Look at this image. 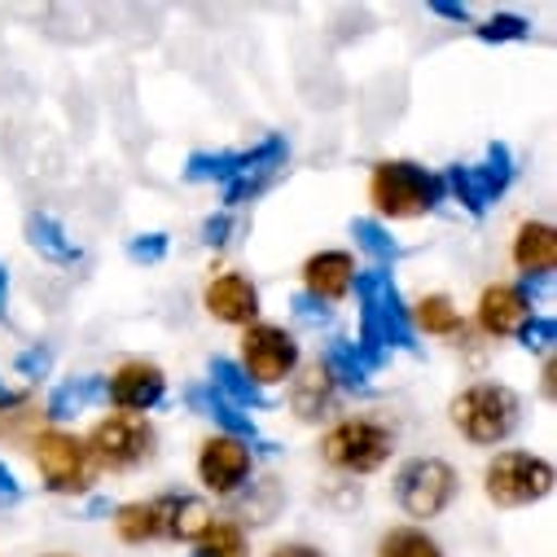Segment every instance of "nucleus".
<instances>
[{
	"mask_svg": "<svg viewBox=\"0 0 557 557\" xmlns=\"http://www.w3.org/2000/svg\"><path fill=\"white\" fill-rule=\"evenodd\" d=\"M356 312H360V356L382 369L391 351H417V330L408 317V304L386 268H356Z\"/></svg>",
	"mask_w": 557,
	"mask_h": 557,
	"instance_id": "f257e3e1",
	"label": "nucleus"
},
{
	"mask_svg": "<svg viewBox=\"0 0 557 557\" xmlns=\"http://www.w3.org/2000/svg\"><path fill=\"white\" fill-rule=\"evenodd\" d=\"M286 168V136H263L250 150H198L185 163V181L224 185V207H242Z\"/></svg>",
	"mask_w": 557,
	"mask_h": 557,
	"instance_id": "f03ea898",
	"label": "nucleus"
},
{
	"mask_svg": "<svg viewBox=\"0 0 557 557\" xmlns=\"http://www.w3.org/2000/svg\"><path fill=\"white\" fill-rule=\"evenodd\" d=\"M448 198L444 176L412 163V159H382L369 172V202L386 220H422L435 215L440 202Z\"/></svg>",
	"mask_w": 557,
	"mask_h": 557,
	"instance_id": "7ed1b4c3",
	"label": "nucleus"
},
{
	"mask_svg": "<svg viewBox=\"0 0 557 557\" xmlns=\"http://www.w3.org/2000/svg\"><path fill=\"white\" fill-rule=\"evenodd\" d=\"M448 417H453V426L461 431V440H470L474 448H496L518 431L522 399L505 382H474L461 395H453Z\"/></svg>",
	"mask_w": 557,
	"mask_h": 557,
	"instance_id": "20e7f679",
	"label": "nucleus"
},
{
	"mask_svg": "<svg viewBox=\"0 0 557 557\" xmlns=\"http://www.w3.org/2000/svg\"><path fill=\"white\" fill-rule=\"evenodd\" d=\"M395 453V431L377 417H343L334 422L321 440V457L325 466H334L338 474H351V479H364V474H377Z\"/></svg>",
	"mask_w": 557,
	"mask_h": 557,
	"instance_id": "39448f33",
	"label": "nucleus"
},
{
	"mask_svg": "<svg viewBox=\"0 0 557 557\" xmlns=\"http://www.w3.org/2000/svg\"><path fill=\"white\" fill-rule=\"evenodd\" d=\"M84 448H88L92 470L132 474V470H141V466L154 457L159 435H154V426L146 422V417H132V412H110V417H101V422L88 431Z\"/></svg>",
	"mask_w": 557,
	"mask_h": 557,
	"instance_id": "423d86ee",
	"label": "nucleus"
},
{
	"mask_svg": "<svg viewBox=\"0 0 557 557\" xmlns=\"http://www.w3.org/2000/svg\"><path fill=\"white\" fill-rule=\"evenodd\" d=\"M557 474L544 457L535 453H522V448H509V453H496L483 470V492L496 509H522V505H535L553 492Z\"/></svg>",
	"mask_w": 557,
	"mask_h": 557,
	"instance_id": "0eeeda50",
	"label": "nucleus"
},
{
	"mask_svg": "<svg viewBox=\"0 0 557 557\" xmlns=\"http://www.w3.org/2000/svg\"><path fill=\"white\" fill-rule=\"evenodd\" d=\"M457 492L461 479L444 457H408L395 474V505L417 522L440 518L457 500Z\"/></svg>",
	"mask_w": 557,
	"mask_h": 557,
	"instance_id": "6e6552de",
	"label": "nucleus"
},
{
	"mask_svg": "<svg viewBox=\"0 0 557 557\" xmlns=\"http://www.w3.org/2000/svg\"><path fill=\"white\" fill-rule=\"evenodd\" d=\"M513 172H518V168H513L509 146H505V141H492L479 163H453V168L444 172V189H448L474 220H483V215L492 211V202L505 198V189L513 185Z\"/></svg>",
	"mask_w": 557,
	"mask_h": 557,
	"instance_id": "1a4fd4ad",
	"label": "nucleus"
},
{
	"mask_svg": "<svg viewBox=\"0 0 557 557\" xmlns=\"http://www.w3.org/2000/svg\"><path fill=\"white\" fill-rule=\"evenodd\" d=\"M295 369H299V343L286 325H268V321L246 325V334H242V373L255 386L286 382V377H295Z\"/></svg>",
	"mask_w": 557,
	"mask_h": 557,
	"instance_id": "9d476101",
	"label": "nucleus"
},
{
	"mask_svg": "<svg viewBox=\"0 0 557 557\" xmlns=\"http://www.w3.org/2000/svg\"><path fill=\"white\" fill-rule=\"evenodd\" d=\"M36 466L53 496H84L92 487V461L79 435L71 431H45L36 440Z\"/></svg>",
	"mask_w": 557,
	"mask_h": 557,
	"instance_id": "9b49d317",
	"label": "nucleus"
},
{
	"mask_svg": "<svg viewBox=\"0 0 557 557\" xmlns=\"http://www.w3.org/2000/svg\"><path fill=\"white\" fill-rule=\"evenodd\" d=\"M163 395H168V373L154 360H123L106 377V399L132 417H146L150 408H159Z\"/></svg>",
	"mask_w": 557,
	"mask_h": 557,
	"instance_id": "f8f14e48",
	"label": "nucleus"
},
{
	"mask_svg": "<svg viewBox=\"0 0 557 557\" xmlns=\"http://www.w3.org/2000/svg\"><path fill=\"white\" fill-rule=\"evenodd\" d=\"M250 470H255V457L246 444L228 440V435H211L202 440L198 448V479L207 492L215 496H237L246 483H250Z\"/></svg>",
	"mask_w": 557,
	"mask_h": 557,
	"instance_id": "ddd939ff",
	"label": "nucleus"
},
{
	"mask_svg": "<svg viewBox=\"0 0 557 557\" xmlns=\"http://www.w3.org/2000/svg\"><path fill=\"white\" fill-rule=\"evenodd\" d=\"M202 308H207L211 321L246 330V325L259 321V290H255V282L246 272H220L202 290Z\"/></svg>",
	"mask_w": 557,
	"mask_h": 557,
	"instance_id": "4468645a",
	"label": "nucleus"
},
{
	"mask_svg": "<svg viewBox=\"0 0 557 557\" xmlns=\"http://www.w3.org/2000/svg\"><path fill=\"white\" fill-rule=\"evenodd\" d=\"M185 399H189L202 417H211V422H215L228 440L246 444V448H250V457H255V453H259V457H276V453H282L272 440H263V435H259V426H255V417H250V412H242L237 404H228V399H224V395H215L211 386H189V391H185Z\"/></svg>",
	"mask_w": 557,
	"mask_h": 557,
	"instance_id": "2eb2a0df",
	"label": "nucleus"
},
{
	"mask_svg": "<svg viewBox=\"0 0 557 557\" xmlns=\"http://www.w3.org/2000/svg\"><path fill=\"white\" fill-rule=\"evenodd\" d=\"M150 505H154L159 540H172V544H198L207 535V527L215 522L211 505L198 500V496H189V492H163Z\"/></svg>",
	"mask_w": 557,
	"mask_h": 557,
	"instance_id": "dca6fc26",
	"label": "nucleus"
},
{
	"mask_svg": "<svg viewBox=\"0 0 557 557\" xmlns=\"http://www.w3.org/2000/svg\"><path fill=\"white\" fill-rule=\"evenodd\" d=\"M351 282H356V259L347 250H317L304 259V295L325 308L347 299Z\"/></svg>",
	"mask_w": 557,
	"mask_h": 557,
	"instance_id": "f3484780",
	"label": "nucleus"
},
{
	"mask_svg": "<svg viewBox=\"0 0 557 557\" xmlns=\"http://www.w3.org/2000/svg\"><path fill=\"white\" fill-rule=\"evenodd\" d=\"M531 317H535V312H531L527 295H522L518 286H509V282L487 286L483 299H479V325H483V334H492V338H509V334H518Z\"/></svg>",
	"mask_w": 557,
	"mask_h": 557,
	"instance_id": "a211bd4d",
	"label": "nucleus"
},
{
	"mask_svg": "<svg viewBox=\"0 0 557 557\" xmlns=\"http://www.w3.org/2000/svg\"><path fill=\"white\" fill-rule=\"evenodd\" d=\"M513 263L527 282H553L557 268V228L544 220H527L513 237Z\"/></svg>",
	"mask_w": 557,
	"mask_h": 557,
	"instance_id": "6ab92c4d",
	"label": "nucleus"
},
{
	"mask_svg": "<svg viewBox=\"0 0 557 557\" xmlns=\"http://www.w3.org/2000/svg\"><path fill=\"white\" fill-rule=\"evenodd\" d=\"M317 364H321L325 377H330L334 386H343V391H369V386H373V373H377V369L360 356V347H356L351 338H330Z\"/></svg>",
	"mask_w": 557,
	"mask_h": 557,
	"instance_id": "aec40b11",
	"label": "nucleus"
},
{
	"mask_svg": "<svg viewBox=\"0 0 557 557\" xmlns=\"http://www.w3.org/2000/svg\"><path fill=\"white\" fill-rule=\"evenodd\" d=\"M27 242H32V250H40L49 263H62V268H75L84 259L79 242L53 215H45V211H32L27 215Z\"/></svg>",
	"mask_w": 557,
	"mask_h": 557,
	"instance_id": "412c9836",
	"label": "nucleus"
},
{
	"mask_svg": "<svg viewBox=\"0 0 557 557\" xmlns=\"http://www.w3.org/2000/svg\"><path fill=\"white\" fill-rule=\"evenodd\" d=\"M207 373H211V391H215V395H224L228 404H237V408H272L268 391H263V386H255V382L242 373V364H237V360L215 356V360L207 364Z\"/></svg>",
	"mask_w": 557,
	"mask_h": 557,
	"instance_id": "4be33fe9",
	"label": "nucleus"
},
{
	"mask_svg": "<svg viewBox=\"0 0 557 557\" xmlns=\"http://www.w3.org/2000/svg\"><path fill=\"white\" fill-rule=\"evenodd\" d=\"M101 399H106V377L101 373H79V377H66V382L53 386L49 417L53 422H66V417H75V412H84V408H92Z\"/></svg>",
	"mask_w": 557,
	"mask_h": 557,
	"instance_id": "5701e85b",
	"label": "nucleus"
},
{
	"mask_svg": "<svg viewBox=\"0 0 557 557\" xmlns=\"http://www.w3.org/2000/svg\"><path fill=\"white\" fill-rule=\"evenodd\" d=\"M408 317H412V330H426L435 338H461L466 334V321H461V312L453 308L448 295H426Z\"/></svg>",
	"mask_w": 557,
	"mask_h": 557,
	"instance_id": "b1692460",
	"label": "nucleus"
},
{
	"mask_svg": "<svg viewBox=\"0 0 557 557\" xmlns=\"http://www.w3.org/2000/svg\"><path fill=\"white\" fill-rule=\"evenodd\" d=\"M377 557H444V548L422 527H391L377 535Z\"/></svg>",
	"mask_w": 557,
	"mask_h": 557,
	"instance_id": "393cba45",
	"label": "nucleus"
},
{
	"mask_svg": "<svg viewBox=\"0 0 557 557\" xmlns=\"http://www.w3.org/2000/svg\"><path fill=\"white\" fill-rule=\"evenodd\" d=\"M114 531L123 544H150L159 540V527H154V505L150 500H127L114 509Z\"/></svg>",
	"mask_w": 557,
	"mask_h": 557,
	"instance_id": "a878e982",
	"label": "nucleus"
},
{
	"mask_svg": "<svg viewBox=\"0 0 557 557\" xmlns=\"http://www.w3.org/2000/svg\"><path fill=\"white\" fill-rule=\"evenodd\" d=\"M351 237H356V246H360L364 255H373V268H386V263L404 259V246H399L377 220H369V215L351 220Z\"/></svg>",
	"mask_w": 557,
	"mask_h": 557,
	"instance_id": "bb28decb",
	"label": "nucleus"
},
{
	"mask_svg": "<svg viewBox=\"0 0 557 557\" xmlns=\"http://www.w3.org/2000/svg\"><path fill=\"white\" fill-rule=\"evenodd\" d=\"M330 399H334V382L325 377V369H321V364H312V369L295 382V395H290V404H295V412H299V417H325Z\"/></svg>",
	"mask_w": 557,
	"mask_h": 557,
	"instance_id": "cd10ccee",
	"label": "nucleus"
},
{
	"mask_svg": "<svg viewBox=\"0 0 557 557\" xmlns=\"http://www.w3.org/2000/svg\"><path fill=\"white\" fill-rule=\"evenodd\" d=\"M194 557H250V540L237 522H211L207 535L194 544Z\"/></svg>",
	"mask_w": 557,
	"mask_h": 557,
	"instance_id": "c85d7f7f",
	"label": "nucleus"
},
{
	"mask_svg": "<svg viewBox=\"0 0 557 557\" xmlns=\"http://www.w3.org/2000/svg\"><path fill=\"white\" fill-rule=\"evenodd\" d=\"M255 492H259V496L246 492V500H237V513H242V522H255V527H259V522H272V513L282 509L286 496H282V487H276V479H259ZM242 522H237V527H242Z\"/></svg>",
	"mask_w": 557,
	"mask_h": 557,
	"instance_id": "c756f323",
	"label": "nucleus"
},
{
	"mask_svg": "<svg viewBox=\"0 0 557 557\" xmlns=\"http://www.w3.org/2000/svg\"><path fill=\"white\" fill-rule=\"evenodd\" d=\"M474 36L483 45H505V40H527L531 36V23L518 18V14H492L483 27H474Z\"/></svg>",
	"mask_w": 557,
	"mask_h": 557,
	"instance_id": "7c9ffc66",
	"label": "nucleus"
},
{
	"mask_svg": "<svg viewBox=\"0 0 557 557\" xmlns=\"http://www.w3.org/2000/svg\"><path fill=\"white\" fill-rule=\"evenodd\" d=\"M168 233H136L127 237V259L132 263H163L168 259Z\"/></svg>",
	"mask_w": 557,
	"mask_h": 557,
	"instance_id": "2f4dec72",
	"label": "nucleus"
},
{
	"mask_svg": "<svg viewBox=\"0 0 557 557\" xmlns=\"http://www.w3.org/2000/svg\"><path fill=\"white\" fill-rule=\"evenodd\" d=\"M553 338H557V321H553V317H531V321L518 330V343H522L527 351H548Z\"/></svg>",
	"mask_w": 557,
	"mask_h": 557,
	"instance_id": "473e14b6",
	"label": "nucleus"
},
{
	"mask_svg": "<svg viewBox=\"0 0 557 557\" xmlns=\"http://www.w3.org/2000/svg\"><path fill=\"white\" fill-rule=\"evenodd\" d=\"M14 364H18V373H23V377H45V373H49V364H53V351L36 343V347L18 351V360H14Z\"/></svg>",
	"mask_w": 557,
	"mask_h": 557,
	"instance_id": "72a5a7b5",
	"label": "nucleus"
},
{
	"mask_svg": "<svg viewBox=\"0 0 557 557\" xmlns=\"http://www.w3.org/2000/svg\"><path fill=\"white\" fill-rule=\"evenodd\" d=\"M290 308H295V317H299V321H308V325H325V321L334 317L325 304H317V299H308V295H295V299H290Z\"/></svg>",
	"mask_w": 557,
	"mask_h": 557,
	"instance_id": "f704fd0d",
	"label": "nucleus"
},
{
	"mask_svg": "<svg viewBox=\"0 0 557 557\" xmlns=\"http://www.w3.org/2000/svg\"><path fill=\"white\" fill-rule=\"evenodd\" d=\"M228 233H233V215H228V211L207 215V224H202V242H207V246H224Z\"/></svg>",
	"mask_w": 557,
	"mask_h": 557,
	"instance_id": "c9c22d12",
	"label": "nucleus"
},
{
	"mask_svg": "<svg viewBox=\"0 0 557 557\" xmlns=\"http://www.w3.org/2000/svg\"><path fill=\"white\" fill-rule=\"evenodd\" d=\"M14 500H23V483L5 461H0V505H14Z\"/></svg>",
	"mask_w": 557,
	"mask_h": 557,
	"instance_id": "e433bc0d",
	"label": "nucleus"
},
{
	"mask_svg": "<svg viewBox=\"0 0 557 557\" xmlns=\"http://www.w3.org/2000/svg\"><path fill=\"white\" fill-rule=\"evenodd\" d=\"M268 557H325V548H317V544H304V540H290V544H276Z\"/></svg>",
	"mask_w": 557,
	"mask_h": 557,
	"instance_id": "4c0bfd02",
	"label": "nucleus"
},
{
	"mask_svg": "<svg viewBox=\"0 0 557 557\" xmlns=\"http://www.w3.org/2000/svg\"><path fill=\"white\" fill-rule=\"evenodd\" d=\"M431 14H440L448 23H470V10L466 5H453V0H431Z\"/></svg>",
	"mask_w": 557,
	"mask_h": 557,
	"instance_id": "58836bf2",
	"label": "nucleus"
},
{
	"mask_svg": "<svg viewBox=\"0 0 557 557\" xmlns=\"http://www.w3.org/2000/svg\"><path fill=\"white\" fill-rule=\"evenodd\" d=\"M18 404H27V391H14V386H5V377H0V412L18 408Z\"/></svg>",
	"mask_w": 557,
	"mask_h": 557,
	"instance_id": "ea45409f",
	"label": "nucleus"
},
{
	"mask_svg": "<svg viewBox=\"0 0 557 557\" xmlns=\"http://www.w3.org/2000/svg\"><path fill=\"white\" fill-rule=\"evenodd\" d=\"M0 321H10V272L0 268Z\"/></svg>",
	"mask_w": 557,
	"mask_h": 557,
	"instance_id": "a19ab883",
	"label": "nucleus"
},
{
	"mask_svg": "<svg viewBox=\"0 0 557 557\" xmlns=\"http://www.w3.org/2000/svg\"><path fill=\"white\" fill-rule=\"evenodd\" d=\"M544 395H548V399H553V360H548V364H544Z\"/></svg>",
	"mask_w": 557,
	"mask_h": 557,
	"instance_id": "79ce46f5",
	"label": "nucleus"
},
{
	"mask_svg": "<svg viewBox=\"0 0 557 557\" xmlns=\"http://www.w3.org/2000/svg\"><path fill=\"white\" fill-rule=\"evenodd\" d=\"M45 557H75V553H45Z\"/></svg>",
	"mask_w": 557,
	"mask_h": 557,
	"instance_id": "37998d69",
	"label": "nucleus"
}]
</instances>
